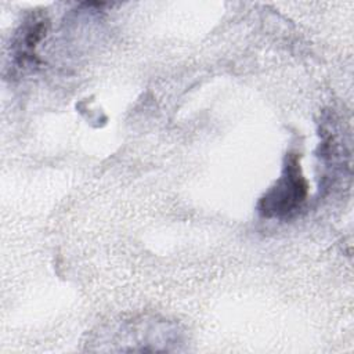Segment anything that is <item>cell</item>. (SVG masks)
Returning <instances> with one entry per match:
<instances>
[{"instance_id": "obj_2", "label": "cell", "mask_w": 354, "mask_h": 354, "mask_svg": "<svg viewBox=\"0 0 354 354\" xmlns=\"http://www.w3.org/2000/svg\"><path fill=\"white\" fill-rule=\"evenodd\" d=\"M47 30V21L44 18H35L33 24H28L22 29V36L17 40V46L19 47L17 51V57L21 58V64L26 61H33L35 57V47L46 35Z\"/></svg>"}, {"instance_id": "obj_1", "label": "cell", "mask_w": 354, "mask_h": 354, "mask_svg": "<svg viewBox=\"0 0 354 354\" xmlns=\"http://www.w3.org/2000/svg\"><path fill=\"white\" fill-rule=\"evenodd\" d=\"M308 195V184L301 173L297 155L286 156L281 177L261 196L259 212L267 218H288L296 214Z\"/></svg>"}]
</instances>
